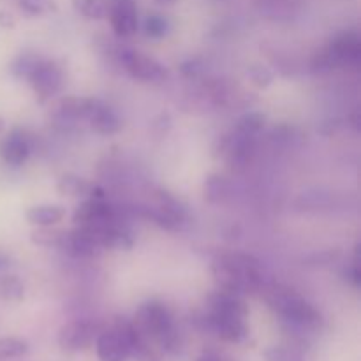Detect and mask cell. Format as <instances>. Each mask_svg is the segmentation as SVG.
<instances>
[{
    "label": "cell",
    "instance_id": "cell-19",
    "mask_svg": "<svg viewBox=\"0 0 361 361\" xmlns=\"http://www.w3.org/2000/svg\"><path fill=\"white\" fill-rule=\"evenodd\" d=\"M90 97H76V95L62 97L55 104V116L60 122H85L88 108H90Z\"/></svg>",
    "mask_w": 361,
    "mask_h": 361
},
{
    "label": "cell",
    "instance_id": "cell-26",
    "mask_svg": "<svg viewBox=\"0 0 361 361\" xmlns=\"http://www.w3.org/2000/svg\"><path fill=\"white\" fill-rule=\"evenodd\" d=\"M264 123H267V116H264L263 113L249 111L236 120L235 127H238V129H242V130H247V133L259 134L261 130H263Z\"/></svg>",
    "mask_w": 361,
    "mask_h": 361
},
{
    "label": "cell",
    "instance_id": "cell-10",
    "mask_svg": "<svg viewBox=\"0 0 361 361\" xmlns=\"http://www.w3.org/2000/svg\"><path fill=\"white\" fill-rule=\"evenodd\" d=\"M143 212L154 224L166 229V231H176V229L182 228V224L185 222V210H183L182 204H180L171 194L166 192V190H159V192L155 194L154 203L145 207Z\"/></svg>",
    "mask_w": 361,
    "mask_h": 361
},
{
    "label": "cell",
    "instance_id": "cell-33",
    "mask_svg": "<svg viewBox=\"0 0 361 361\" xmlns=\"http://www.w3.org/2000/svg\"><path fill=\"white\" fill-rule=\"evenodd\" d=\"M155 2H159V4H169V2H173V0H155Z\"/></svg>",
    "mask_w": 361,
    "mask_h": 361
},
{
    "label": "cell",
    "instance_id": "cell-23",
    "mask_svg": "<svg viewBox=\"0 0 361 361\" xmlns=\"http://www.w3.org/2000/svg\"><path fill=\"white\" fill-rule=\"evenodd\" d=\"M66 236V229H55L51 228H39L37 231L32 233V242L35 245L48 247V249H60Z\"/></svg>",
    "mask_w": 361,
    "mask_h": 361
},
{
    "label": "cell",
    "instance_id": "cell-6",
    "mask_svg": "<svg viewBox=\"0 0 361 361\" xmlns=\"http://www.w3.org/2000/svg\"><path fill=\"white\" fill-rule=\"evenodd\" d=\"M257 136L259 134L233 127L231 133L222 136L219 141L221 159L235 171H243L254 161L257 150Z\"/></svg>",
    "mask_w": 361,
    "mask_h": 361
},
{
    "label": "cell",
    "instance_id": "cell-7",
    "mask_svg": "<svg viewBox=\"0 0 361 361\" xmlns=\"http://www.w3.org/2000/svg\"><path fill=\"white\" fill-rule=\"evenodd\" d=\"M118 60L123 71L134 80L147 81V83H161L168 78V69L159 60L136 51V49L120 48Z\"/></svg>",
    "mask_w": 361,
    "mask_h": 361
},
{
    "label": "cell",
    "instance_id": "cell-3",
    "mask_svg": "<svg viewBox=\"0 0 361 361\" xmlns=\"http://www.w3.org/2000/svg\"><path fill=\"white\" fill-rule=\"evenodd\" d=\"M267 303L282 319V323L296 335L316 334L324 321L319 310L307 302L300 293L286 286H271L267 291Z\"/></svg>",
    "mask_w": 361,
    "mask_h": 361
},
{
    "label": "cell",
    "instance_id": "cell-18",
    "mask_svg": "<svg viewBox=\"0 0 361 361\" xmlns=\"http://www.w3.org/2000/svg\"><path fill=\"white\" fill-rule=\"evenodd\" d=\"M256 9L274 21H291L303 9V0H254Z\"/></svg>",
    "mask_w": 361,
    "mask_h": 361
},
{
    "label": "cell",
    "instance_id": "cell-15",
    "mask_svg": "<svg viewBox=\"0 0 361 361\" xmlns=\"http://www.w3.org/2000/svg\"><path fill=\"white\" fill-rule=\"evenodd\" d=\"M85 122L90 126L94 133L102 134V136H111V134H116L122 129V120L116 115L115 109L106 104V102L99 101V99H92L90 101V108H88Z\"/></svg>",
    "mask_w": 361,
    "mask_h": 361
},
{
    "label": "cell",
    "instance_id": "cell-5",
    "mask_svg": "<svg viewBox=\"0 0 361 361\" xmlns=\"http://www.w3.org/2000/svg\"><path fill=\"white\" fill-rule=\"evenodd\" d=\"M361 60V39L358 32L345 30L335 35L323 49L316 53L312 69L316 73H330L341 67L356 66Z\"/></svg>",
    "mask_w": 361,
    "mask_h": 361
},
{
    "label": "cell",
    "instance_id": "cell-9",
    "mask_svg": "<svg viewBox=\"0 0 361 361\" xmlns=\"http://www.w3.org/2000/svg\"><path fill=\"white\" fill-rule=\"evenodd\" d=\"M25 80L32 85L39 101L44 102L48 99L55 97L60 92L63 83V73L59 63L39 56L34 66H32V69L28 71Z\"/></svg>",
    "mask_w": 361,
    "mask_h": 361
},
{
    "label": "cell",
    "instance_id": "cell-27",
    "mask_svg": "<svg viewBox=\"0 0 361 361\" xmlns=\"http://www.w3.org/2000/svg\"><path fill=\"white\" fill-rule=\"evenodd\" d=\"M23 284L18 277L11 275V277H4L0 281V295L6 300H11V302H18V300L23 298Z\"/></svg>",
    "mask_w": 361,
    "mask_h": 361
},
{
    "label": "cell",
    "instance_id": "cell-14",
    "mask_svg": "<svg viewBox=\"0 0 361 361\" xmlns=\"http://www.w3.org/2000/svg\"><path fill=\"white\" fill-rule=\"evenodd\" d=\"M59 250H62L67 256L76 257V259H92V257L101 256L102 252V249L88 235L87 229L80 228V226H76L74 229H66V236H63V242Z\"/></svg>",
    "mask_w": 361,
    "mask_h": 361
},
{
    "label": "cell",
    "instance_id": "cell-24",
    "mask_svg": "<svg viewBox=\"0 0 361 361\" xmlns=\"http://www.w3.org/2000/svg\"><path fill=\"white\" fill-rule=\"evenodd\" d=\"M28 353V342L18 337L0 338V361L20 358Z\"/></svg>",
    "mask_w": 361,
    "mask_h": 361
},
{
    "label": "cell",
    "instance_id": "cell-28",
    "mask_svg": "<svg viewBox=\"0 0 361 361\" xmlns=\"http://www.w3.org/2000/svg\"><path fill=\"white\" fill-rule=\"evenodd\" d=\"M145 34L152 39H162L168 34V20L161 14H150L145 20Z\"/></svg>",
    "mask_w": 361,
    "mask_h": 361
},
{
    "label": "cell",
    "instance_id": "cell-13",
    "mask_svg": "<svg viewBox=\"0 0 361 361\" xmlns=\"http://www.w3.org/2000/svg\"><path fill=\"white\" fill-rule=\"evenodd\" d=\"M108 18L118 39L133 37L137 32V9L134 0H111Z\"/></svg>",
    "mask_w": 361,
    "mask_h": 361
},
{
    "label": "cell",
    "instance_id": "cell-25",
    "mask_svg": "<svg viewBox=\"0 0 361 361\" xmlns=\"http://www.w3.org/2000/svg\"><path fill=\"white\" fill-rule=\"evenodd\" d=\"M264 361H305L302 353L295 348H286V345H274L263 353Z\"/></svg>",
    "mask_w": 361,
    "mask_h": 361
},
{
    "label": "cell",
    "instance_id": "cell-34",
    "mask_svg": "<svg viewBox=\"0 0 361 361\" xmlns=\"http://www.w3.org/2000/svg\"><path fill=\"white\" fill-rule=\"evenodd\" d=\"M2 129H4V122H2V120H0V133H2Z\"/></svg>",
    "mask_w": 361,
    "mask_h": 361
},
{
    "label": "cell",
    "instance_id": "cell-8",
    "mask_svg": "<svg viewBox=\"0 0 361 361\" xmlns=\"http://www.w3.org/2000/svg\"><path fill=\"white\" fill-rule=\"evenodd\" d=\"M127 319H116L109 328H102L95 341V351L99 361H129V337H127Z\"/></svg>",
    "mask_w": 361,
    "mask_h": 361
},
{
    "label": "cell",
    "instance_id": "cell-17",
    "mask_svg": "<svg viewBox=\"0 0 361 361\" xmlns=\"http://www.w3.org/2000/svg\"><path fill=\"white\" fill-rule=\"evenodd\" d=\"M56 190L63 196H73V197H83V200H104V189L99 187L97 183L90 182L87 178H81L78 175H63L62 178L56 183Z\"/></svg>",
    "mask_w": 361,
    "mask_h": 361
},
{
    "label": "cell",
    "instance_id": "cell-31",
    "mask_svg": "<svg viewBox=\"0 0 361 361\" xmlns=\"http://www.w3.org/2000/svg\"><path fill=\"white\" fill-rule=\"evenodd\" d=\"M196 361H233V360L228 358L226 355H222V353L214 351V349H208V351H204Z\"/></svg>",
    "mask_w": 361,
    "mask_h": 361
},
{
    "label": "cell",
    "instance_id": "cell-1",
    "mask_svg": "<svg viewBox=\"0 0 361 361\" xmlns=\"http://www.w3.org/2000/svg\"><path fill=\"white\" fill-rule=\"evenodd\" d=\"M247 316L249 309L243 296L217 289L214 295L208 296L207 310L200 314L196 324L200 330L215 335L221 341L242 344L249 338Z\"/></svg>",
    "mask_w": 361,
    "mask_h": 361
},
{
    "label": "cell",
    "instance_id": "cell-30",
    "mask_svg": "<svg viewBox=\"0 0 361 361\" xmlns=\"http://www.w3.org/2000/svg\"><path fill=\"white\" fill-rule=\"evenodd\" d=\"M46 6V0H21V7L27 9L28 13L32 14H37L44 9Z\"/></svg>",
    "mask_w": 361,
    "mask_h": 361
},
{
    "label": "cell",
    "instance_id": "cell-29",
    "mask_svg": "<svg viewBox=\"0 0 361 361\" xmlns=\"http://www.w3.org/2000/svg\"><path fill=\"white\" fill-rule=\"evenodd\" d=\"M247 76H249L250 83L256 85L257 88H267L270 87L271 81H274V73H271L268 67L259 66V63H254L247 69Z\"/></svg>",
    "mask_w": 361,
    "mask_h": 361
},
{
    "label": "cell",
    "instance_id": "cell-16",
    "mask_svg": "<svg viewBox=\"0 0 361 361\" xmlns=\"http://www.w3.org/2000/svg\"><path fill=\"white\" fill-rule=\"evenodd\" d=\"M30 140L21 129H13L0 143V157L11 168H20L30 157Z\"/></svg>",
    "mask_w": 361,
    "mask_h": 361
},
{
    "label": "cell",
    "instance_id": "cell-21",
    "mask_svg": "<svg viewBox=\"0 0 361 361\" xmlns=\"http://www.w3.org/2000/svg\"><path fill=\"white\" fill-rule=\"evenodd\" d=\"M73 7L88 20H104L109 13L108 0H73Z\"/></svg>",
    "mask_w": 361,
    "mask_h": 361
},
{
    "label": "cell",
    "instance_id": "cell-2",
    "mask_svg": "<svg viewBox=\"0 0 361 361\" xmlns=\"http://www.w3.org/2000/svg\"><path fill=\"white\" fill-rule=\"evenodd\" d=\"M212 275L217 289L238 296L256 295L263 288L261 263L250 254L224 252L212 263Z\"/></svg>",
    "mask_w": 361,
    "mask_h": 361
},
{
    "label": "cell",
    "instance_id": "cell-22",
    "mask_svg": "<svg viewBox=\"0 0 361 361\" xmlns=\"http://www.w3.org/2000/svg\"><path fill=\"white\" fill-rule=\"evenodd\" d=\"M228 194L229 185L228 182H226V178H222L221 175L208 176L207 182H204V200H207L208 203H222Z\"/></svg>",
    "mask_w": 361,
    "mask_h": 361
},
{
    "label": "cell",
    "instance_id": "cell-4",
    "mask_svg": "<svg viewBox=\"0 0 361 361\" xmlns=\"http://www.w3.org/2000/svg\"><path fill=\"white\" fill-rule=\"evenodd\" d=\"M134 328L150 338L162 355H176L182 348V338L175 328V319L168 307L157 300L143 303L133 319Z\"/></svg>",
    "mask_w": 361,
    "mask_h": 361
},
{
    "label": "cell",
    "instance_id": "cell-32",
    "mask_svg": "<svg viewBox=\"0 0 361 361\" xmlns=\"http://www.w3.org/2000/svg\"><path fill=\"white\" fill-rule=\"evenodd\" d=\"M7 264H9V257H7L4 252H0V270H2V268H6Z\"/></svg>",
    "mask_w": 361,
    "mask_h": 361
},
{
    "label": "cell",
    "instance_id": "cell-12",
    "mask_svg": "<svg viewBox=\"0 0 361 361\" xmlns=\"http://www.w3.org/2000/svg\"><path fill=\"white\" fill-rule=\"evenodd\" d=\"M118 210L111 203L104 200H85L80 207L74 210L73 222L81 228H92V226L109 224V222H118Z\"/></svg>",
    "mask_w": 361,
    "mask_h": 361
},
{
    "label": "cell",
    "instance_id": "cell-11",
    "mask_svg": "<svg viewBox=\"0 0 361 361\" xmlns=\"http://www.w3.org/2000/svg\"><path fill=\"white\" fill-rule=\"evenodd\" d=\"M102 326L97 321L76 319L63 324L59 331V345L63 351L78 353L85 351L95 344Z\"/></svg>",
    "mask_w": 361,
    "mask_h": 361
},
{
    "label": "cell",
    "instance_id": "cell-20",
    "mask_svg": "<svg viewBox=\"0 0 361 361\" xmlns=\"http://www.w3.org/2000/svg\"><path fill=\"white\" fill-rule=\"evenodd\" d=\"M66 208L59 204H37V207L28 208L25 217L32 226L37 228H51V226L60 224L66 219Z\"/></svg>",
    "mask_w": 361,
    "mask_h": 361
}]
</instances>
